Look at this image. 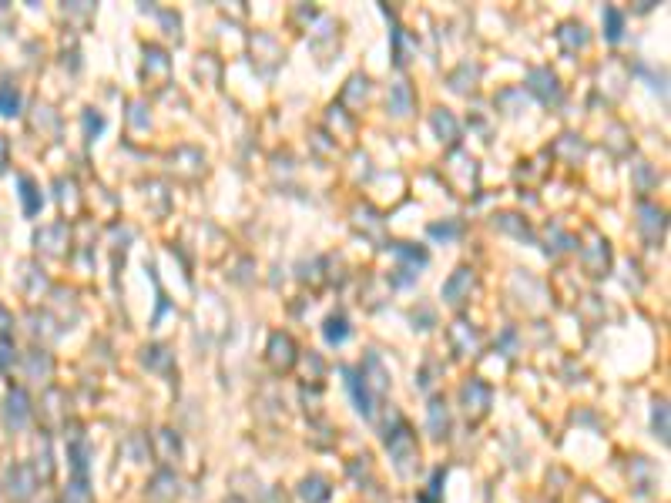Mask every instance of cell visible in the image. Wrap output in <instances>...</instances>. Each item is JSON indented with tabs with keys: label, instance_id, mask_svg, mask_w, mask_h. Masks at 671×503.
<instances>
[{
	"label": "cell",
	"instance_id": "7a4b0ae2",
	"mask_svg": "<svg viewBox=\"0 0 671 503\" xmlns=\"http://www.w3.org/2000/svg\"><path fill=\"white\" fill-rule=\"evenodd\" d=\"M470 286H473V275L467 272V269H460V272L453 275L450 282H446V289H443V295H446L450 302H457V295H460V292H463V289H470Z\"/></svg>",
	"mask_w": 671,
	"mask_h": 503
},
{
	"label": "cell",
	"instance_id": "6da1fadb",
	"mask_svg": "<svg viewBox=\"0 0 671 503\" xmlns=\"http://www.w3.org/2000/svg\"><path fill=\"white\" fill-rule=\"evenodd\" d=\"M531 81H534L537 91L544 94V101H550V98L557 101V98H561V88H557L554 74H547V71H534V74H531Z\"/></svg>",
	"mask_w": 671,
	"mask_h": 503
},
{
	"label": "cell",
	"instance_id": "3957f363",
	"mask_svg": "<svg viewBox=\"0 0 671 503\" xmlns=\"http://www.w3.org/2000/svg\"><path fill=\"white\" fill-rule=\"evenodd\" d=\"M430 429H433V436H440L446 429V410H443L440 399H433V406H430Z\"/></svg>",
	"mask_w": 671,
	"mask_h": 503
},
{
	"label": "cell",
	"instance_id": "ba28073f",
	"mask_svg": "<svg viewBox=\"0 0 671 503\" xmlns=\"http://www.w3.org/2000/svg\"><path fill=\"white\" fill-rule=\"evenodd\" d=\"M20 188H24V199H27V212L34 215V212H37V201H34V185L24 178V182H20Z\"/></svg>",
	"mask_w": 671,
	"mask_h": 503
},
{
	"label": "cell",
	"instance_id": "5b68a950",
	"mask_svg": "<svg viewBox=\"0 0 671 503\" xmlns=\"http://www.w3.org/2000/svg\"><path fill=\"white\" fill-rule=\"evenodd\" d=\"M608 24H611L608 37L611 41H618V37H621V14H618V11H608Z\"/></svg>",
	"mask_w": 671,
	"mask_h": 503
},
{
	"label": "cell",
	"instance_id": "8992f818",
	"mask_svg": "<svg viewBox=\"0 0 671 503\" xmlns=\"http://www.w3.org/2000/svg\"><path fill=\"white\" fill-rule=\"evenodd\" d=\"M14 107H17V94L0 91V111H4V114H14Z\"/></svg>",
	"mask_w": 671,
	"mask_h": 503
},
{
	"label": "cell",
	"instance_id": "277c9868",
	"mask_svg": "<svg viewBox=\"0 0 671 503\" xmlns=\"http://www.w3.org/2000/svg\"><path fill=\"white\" fill-rule=\"evenodd\" d=\"M346 335H350V329H346V319H343V316H333V319L326 322V339H329V342H343Z\"/></svg>",
	"mask_w": 671,
	"mask_h": 503
},
{
	"label": "cell",
	"instance_id": "52a82bcc",
	"mask_svg": "<svg viewBox=\"0 0 671 503\" xmlns=\"http://www.w3.org/2000/svg\"><path fill=\"white\" fill-rule=\"evenodd\" d=\"M393 98H397V114H406V105H410V98H406V88L399 84L397 91H393Z\"/></svg>",
	"mask_w": 671,
	"mask_h": 503
}]
</instances>
